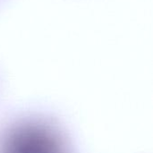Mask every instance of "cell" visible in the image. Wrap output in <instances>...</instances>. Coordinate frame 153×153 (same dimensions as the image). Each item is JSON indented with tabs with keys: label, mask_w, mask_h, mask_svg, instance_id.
I'll return each instance as SVG.
<instances>
[{
	"label": "cell",
	"mask_w": 153,
	"mask_h": 153,
	"mask_svg": "<svg viewBox=\"0 0 153 153\" xmlns=\"http://www.w3.org/2000/svg\"><path fill=\"white\" fill-rule=\"evenodd\" d=\"M49 134L36 128L22 130L9 141L5 153H59Z\"/></svg>",
	"instance_id": "1"
}]
</instances>
